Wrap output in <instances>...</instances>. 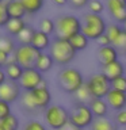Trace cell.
Segmentation results:
<instances>
[{
    "mask_svg": "<svg viewBox=\"0 0 126 130\" xmlns=\"http://www.w3.org/2000/svg\"><path fill=\"white\" fill-rule=\"evenodd\" d=\"M54 4H57V6H65V4L68 3V0H52Z\"/></svg>",
    "mask_w": 126,
    "mask_h": 130,
    "instance_id": "obj_43",
    "label": "cell"
},
{
    "mask_svg": "<svg viewBox=\"0 0 126 130\" xmlns=\"http://www.w3.org/2000/svg\"><path fill=\"white\" fill-rule=\"evenodd\" d=\"M22 95V88L16 81L7 80L4 84L0 85V100H4L7 103H14Z\"/></svg>",
    "mask_w": 126,
    "mask_h": 130,
    "instance_id": "obj_11",
    "label": "cell"
},
{
    "mask_svg": "<svg viewBox=\"0 0 126 130\" xmlns=\"http://www.w3.org/2000/svg\"><path fill=\"white\" fill-rule=\"evenodd\" d=\"M35 31L37 30L34 27L27 24V26L22 30V32H20V34L15 38V41L19 45H30L31 41H33V37H34V34H35Z\"/></svg>",
    "mask_w": 126,
    "mask_h": 130,
    "instance_id": "obj_24",
    "label": "cell"
},
{
    "mask_svg": "<svg viewBox=\"0 0 126 130\" xmlns=\"http://www.w3.org/2000/svg\"><path fill=\"white\" fill-rule=\"evenodd\" d=\"M52 93L49 88H35L34 91L24 92L22 96V106L27 111H38V110H46L50 106Z\"/></svg>",
    "mask_w": 126,
    "mask_h": 130,
    "instance_id": "obj_1",
    "label": "cell"
},
{
    "mask_svg": "<svg viewBox=\"0 0 126 130\" xmlns=\"http://www.w3.org/2000/svg\"><path fill=\"white\" fill-rule=\"evenodd\" d=\"M28 15H35L42 10L45 0H20Z\"/></svg>",
    "mask_w": 126,
    "mask_h": 130,
    "instance_id": "obj_25",
    "label": "cell"
},
{
    "mask_svg": "<svg viewBox=\"0 0 126 130\" xmlns=\"http://www.w3.org/2000/svg\"><path fill=\"white\" fill-rule=\"evenodd\" d=\"M125 57H126V54H125Z\"/></svg>",
    "mask_w": 126,
    "mask_h": 130,
    "instance_id": "obj_48",
    "label": "cell"
},
{
    "mask_svg": "<svg viewBox=\"0 0 126 130\" xmlns=\"http://www.w3.org/2000/svg\"><path fill=\"white\" fill-rule=\"evenodd\" d=\"M107 10L115 22L123 24L126 22V3L125 0H107Z\"/></svg>",
    "mask_w": 126,
    "mask_h": 130,
    "instance_id": "obj_12",
    "label": "cell"
},
{
    "mask_svg": "<svg viewBox=\"0 0 126 130\" xmlns=\"http://www.w3.org/2000/svg\"><path fill=\"white\" fill-rule=\"evenodd\" d=\"M42 52L37 50L31 45H18L14 54L16 57V64H19L23 69H33L35 68L37 60Z\"/></svg>",
    "mask_w": 126,
    "mask_h": 130,
    "instance_id": "obj_9",
    "label": "cell"
},
{
    "mask_svg": "<svg viewBox=\"0 0 126 130\" xmlns=\"http://www.w3.org/2000/svg\"><path fill=\"white\" fill-rule=\"evenodd\" d=\"M8 115H11V104L4 100H0V121Z\"/></svg>",
    "mask_w": 126,
    "mask_h": 130,
    "instance_id": "obj_36",
    "label": "cell"
},
{
    "mask_svg": "<svg viewBox=\"0 0 126 130\" xmlns=\"http://www.w3.org/2000/svg\"><path fill=\"white\" fill-rule=\"evenodd\" d=\"M7 10L11 19H23L24 15H27L26 8L20 0H10L7 2Z\"/></svg>",
    "mask_w": 126,
    "mask_h": 130,
    "instance_id": "obj_17",
    "label": "cell"
},
{
    "mask_svg": "<svg viewBox=\"0 0 126 130\" xmlns=\"http://www.w3.org/2000/svg\"><path fill=\"white\" fill-rule=\"evenodd\" d=\"M54 60L52 58V56L49 54V53H45L42 52L38 57V60H37V64H35V69L37 71H39L41 73H46L49 72L50 69L53 68V65H54Z\"/></svg>",
    "mask_w": 126,
    "mask_h": 130,
    "instance_id": "obj_19",
    "label": "cell"
},
{
    "mask_svg": "<svg viewBox=\"0 0 126 130\" xmlns=\"http://www.w3.org/2000/svg\"><path fill=\"white\" fill-rule=\"evenodd\" d=\"M108 107L114 111H121L126 107V92L118 91V89H110V92L106 96Z\"/></svg>",
    "mask_w": 126,
    "mask_h": 130,
    "instance_id": "obj_13",
    "label": "cell"
},
{
    "mask_svg": "<svg viewBox=\"0 0 126 130\" xmlns=\"http://www.w3.org/2000/svg\"><path fill=\"white\" fill-rule=\"evenodd\" d=\"M107 28V23L102 15L87 12L81 18V32L88 39H98L100 35H103Z\"/></svg>",
    "mask_w": 126,
    "mask_h": 130,
    "instance_id": "obj_4",
    "label": "cell"
},
{
    "mask_svg": "<svg viewBox=\"0 0 126 130\" xmlns=\"http://www.w3.org/2000/svg\"><path fill=\"white\" fill-rule=\"evenodd\" d=\"M22 130H48V129L39 121H28V122H26V125L23 126Z\"/></svg>",
    "mask_w": 126,
    "mask_h": 130,
    "instance_id": "obj_35",
    "label": "cell"
},
{
    "mask_svg": "<svg viewBox=\"0 0 126 130\" xmlns=\"http://www.w3.org/2000/svg\"><path fill=\"white\" fill-rule=\"evenodd\" d=\"M69 121L73 125H76L77 127L85 129V127H89L93 123L95 117H93V114H92L88 104L75 103L72 111L69 112Z\"/></svg>",
    "mask_w": 126,
    "mask_h": 130,
    "instance_id": "obj_8",
    "label": "cell"
},
{
    "mask_svg": "<svg viewBox=\"0 0 126 130\" xmlns=\"http://www.w3.org/2000/svg\"><path fill=\"white\" fill-rule=\"evenodd\" d=\"M68 41H69V43L72 45V47L75 49L76 52L84 50V49L88 46V42H89V39H88L81 31L77 32V34H75L73 37H71Z\"/></svg>",
    "mask_w": 126,
    "mask_h": 130,
    "instance_id": "obj_22",
    "label": "cell"
},
{
    "mask_svg": "<svg viewBox=\"0 0 126 130\" xmlns=\"http://www.w3.org/2000/svg\"><path fill=\"white\" fill-rule=\"evenodd\" d=\"M76 50L72 47L68 39H61V38H54L52 41V45L49 47V54L54 60L57 65H68L72 62L76 57Z\"/></svg>",
    "mask_w": 126,
    "mask_h": 130,
    "instance_id": "obj_3",
    "label": "cell"
},
{
    "mask_svg": "<svg viewBox=\"0 0 126 130\" xmlns=\"http://www.w3.org/2000/svg\"><path fill=\"white\" fill-rule=\"evenodd\" d=\"M4 72H6V76H7V80H11V81H16L19 83V80L22 79L23 76V72L24 69L20 67L19 64H8L6 68H4Z\"/></svg>",
    "mask_w": 126,
    "mask_h": 130,
    "instance_id": "obj_20",
    "label": "cell"
},
{
    "mask_svg": "<svg viewBox=\"0 0 126 130\" xmlns=\"http://www.w3.org/2000/svg\"><path fill=\"white\" fill-rule=\"evenodd\" d=\"M56 38L69 39L71 37L81 31V19L75 15H61L56 20Z\"/></svg>",
    "mask_w": 126,
    "mask_h": 130,
    "instance_id": "obj_5",
    "label": "cell"
},
{
    "mask_svg": "<svg viewBox=\"0 0 126 130\" xmlns=\"http://www.w3.org/2000/svg\"><path fill=\"white\" fill-rule=\"evenodd\" d=\"M31 46H34L37 50L39 52H45L46 49L50 47L52 45V41H50V35L45 34V32L37 30L34 37H33V41H31Z\"/></svg>",
    "mask_w": 126,
    "mask_h": 130,
    "instance_id": "obj_16",
    "label": "cell"
},
{
    "mask_svg": "<svg viewBox=\"0 0 126 130\" xmlns=\"http://www.w3.org/2000/svg\"><path fill=\"white\" fill-rule=\"evenodd\" d=\"M113 46L117 49L119 53L126 54V30L123 28V31L121 32V35L113 42Z\"/></svg>",
    "mask_w": 126,
    "mask_h": 130,
    "instance_id": "obj_31",
    "label": "cell"
},
{
    "mask_svg": "<svg viewBox=\"0 0 126 130\" xmlns=\"http://www.w3.org/2000/svg\"><path fill=\"white\" fill-rule=\"evenodd\" d=\"M115 123L118 126H126V110H121V111H117L115 117Z\"/></svg>",
    "mask_w": 126,
    "mask_h": 130,
    "instance_id": "obj_37",
    "label": "cell"
},
{
    "mask_svg": "<svg viewBox=\"0 0 126 130\" xmlns=\"http://www.w3.org/2000/svg\"><path fill=\"white\" fill-rule=\"evenodd\" d=\"M88 8H89V12H92V14L102 15V12L104 11V4L99 2V0H89Z\"/></svg>",
    "mask_w": 126,
    "mask_h": 130,
    "instance_id": "obj_33",
    "label": "cell"
},
{
    "mask_svg": "<svg viewBox=\"0 0 126 130\" xmlns=\"http://www.w3.org/2000/svg\"><path fill=\"white\" fill-rule=\"evenodd\" d=\"M3 2H4V0H0V3H3Z\"/></svg>",
    "mask_w": 126,
    "mask_h": 130,
    "instance_id": "obj_46",
    "label": "cell"
},
{
    "mask_svg": "<svg viewBox=\"0 0 126 130\" xmlns=\"http://www.w3.org/2000/svg\"><path fill=\"white\" fill-rule=\"evenodd\" d=\"M125 72H126V68L119 60L102 67V73H104V75L110 79V81L115 80L121 76H125Z\"/></svg>",
    "mask_w": 126,
    "mask_h": 130,
    "instance_id": "obj_15",
    "label": "cell"
},
{
    "mask_svg": "<svg viewBox=\"0 0 126 130\" xmlns=\"http://www.w3.org/2000/svg\"><path fill=\"white\" fill-rule=\"evenodd\" d=\"M85 84L93 99H106L107 93L111 89V81L104 73H93L85 81Z\"/></svg>",
    "mask_w": 126,
    "mask_h": 130,
    "instance_id": "obj_7",
    "label": "cell"
},
{
    "mask_svg": "<svg viewBox=\"0 0 126 130\" xmlns=\"http://www.w3.org/2000/svg\"><path fill=\"white\" fill-rule=\"evenodd\" d=\"M39 31L45 32L48 35H52L56 32V22L50 18H42L39 20Z\"/></svg>",
    "mask_w": 126,
    "mask_h": 130,
    "instance_id": "obj_28",
    "label": "cell"
},
{
    "mask_svg": "<svg viewBox=\"0 0 126 130\" xmlns=\"http://www.w3.org/2000/svg\"><path fill=\"white\" fill-rule=\"evenodd\" d=\"M8 56L10 54H7L6 52H3V50H0V68H6L7 67V64H8Z\"/></svg>",
    "mask_w": 126,
    "mask_h": 130,
    "instance_id": "obj_40",
    "label": "cell"
},
{
    "mask_svg": "<svg viewBox=\"0 0 126 130\" xmlns=\"http://www.w3.org/2000/svg\"><path fill=\"white\" fill-rule=\"evenodd\" d=\"M91 130H118V125L107 118H95Z\"/></svg>",
    "mask_w": 126,
    "mask_h": 130,
    "instance_id": "obj_23",
    "label": "cell"
},
{
    "mask_svg": "<svg viewBox=\"0 0 126 130\" xmlns=\"http://www.w3.org/2000/svg\"><path fill=\"white\" fill-rule=\"evenodd\" d=\"M0 125L4 130H18L19 129V119L16 118V115L11 114V115L6 117L4 119L0 121Z\"/></svg>",
    "mask_w": 126,
    "mask_h": 130,
    "instance_id": "obj_29",
    "label": "cell"
},
{
    "mask_svg": "<svg viewBox=\"0 0 126 130\" xmlns=\"http://www.w3.org/2000/svg\"><path fill=\"white\" fill-rule=\"evenodd\" d=\"M43 117L46 125L53 130H60L69 122V111L60 104H50L45 110Z\"/></svg>",
    "mask_w": 126,
    "mask_h": 130,
    "instance_id": "obj_6",
    "label": "cell"
},
{
    "mask_svg": "<svg viewBox=\"0 0 126 130\" xmlns=\"http://www.w3.org/2000/svg\"><path fill=\"white\" fill-rule=\"evenodd\" d=\"M88 106L95 118H106V115L108 112V108H110L106 99H92Z\"/></svg>",
    "mask_w": 126,
    "mask_h": 130,
    "instance_id": "obj_18",
    "label": "cell"
},
{
    "mask_svg": "<svg viewBox=\"0 0 126 130\" xmlns=\"http://www.w3.org/2000/svg\"><path fill=\"white\" fill-rule=\"evenodd\" d=\"M98 41V43H99V47H103V46H110V45H113V42H111V39L108 38V35L104 34L103 35H100L99 38L96 39Z\"/></svg>",
    "mask_w": 126,
    "mask_h": 130,
    "instance_id": "obj_38",
    "label": "cell"
},
{
    "mask_svg": "<svg viewBox=\"0 0 126 130\" xmlns=\"http://www.w3.org/2000/svg\"><path fill=\"white\" fill-rule=\"evenodd\" d=\"M118 56H119V52H118L113 45L99 47L96 52V58H98V61H99V64L102 67H103V65H107V64H111L114 61H118Z\"/></svg>",
    "mask_w": 126,
    "mask_h": 130,
    "instance_id": "obj_14",
    "label": "cell"
},
{
    "mask_svg": "<svg viewBox=\"0 0 126 130\" xmlns=\"http://www.w3.org/2000/svg\"><path fill=\"white\" fill-rule=\"evenodd\" d=\"M0 130H4V129H3V127H2V125H0Z\"/></svg>",
    "mask_w": 126,
    "mask_h": 130,
    "instance_id": "obj_45",
    "label": "cell"
},
{
    "mask_svg": "<svg viewBox=\"0 0 126 130\" xmlns=\"http://www.w3.org/2000/svg\"><path fill=\"white\" fill-rule=\"evenodd\" d=\"M16 46V41L12 39L11 37L8 35H0V50L6 52L7 54H11V53L15 52Z\"/></svg>",
    "mask_w": 126,
    "mask_h": 130,
    "instance_id": "obj_27",
    "label": "cell"
},
{
    "mask_svg": "<svg viewBox=\"0 0 126 130\" xmlns=\"http://www.w3.org/2000/svg\"><path fill=\"white\" fill-rule=\"evenodd\" d=\"M73 96H75L76 103H81V104H89V102L93 99L88 87H87V84H84L79 91H76L73 93Z\"/></svg>",
    "mask_w": 126,
    "mask_h": 130,
    "instance_id": "obj_26",
    "label": "cell"
},
{
    "mask_svg": "<svg viewBox=\"0 0 126 130\" xmlns=\"http://www.w3.org/2000/svg\"><path fill=\"white\" fill-rule=\"evenodd\" d=\"M57 81H58V87L64 92L72 93V95L85 84L81 72L79 69L71 67H64L61 69L58 72V76H57Z\"/></svg>",
    "mask_w": 126,
    "mask_h": 130,
    "instance_id": "obj_2",
    "label": "cell"
},
{
    "mask_svg": "<svg viewBox=\"0 0 126 130\" xmlns=\"http://www.w3.org/2000/svg\"><path fill=\"white\" fill-rule=\"evenodd\" d=\"M43 79H45L43 73L37 71L35 68L24 69L22 79L19 80V85L22 89H24V92H30V91H34L35 88H38Z\"/></svg>",
    "mask_w": 126,
    "mask_h": 130,
    "instance_id": "obj_10",
    "label": "cell"
},
{
    "mask_svg": "<svg viewBox=\"0 0 126 130\" xmlns=\"http://www.w3.org/2000/svg\"><path fill=\"white\" fill-rule=\"evenodd\" d=\"M60 130H83V129H80V127H77V126H76V125H73V123H72V122H71V121H69V122H68V123H67V125H64V126H62V127H61Z\"/></svg>",
    "mask_w": 126,
    "mask_h": 130,
    "instance_id": "obj_41",
    "label": "cell"
},
{
    "mask_svg": "<svg viewBox=\"0 0 126 130\" xmlns=\"http://www.w3.org/2000/svg\"><path fill=\"white\" fill-rule=\"evenodd\" d=\"M26 26L27 24L24 22V19H10V22H8L7 26H6V30L8 32V35L16 38Z\"/></svg>",
    "mask_w": 126,
    "mask_h": 130,
    "instance_id": "obj_21",
    "label": "cell"
},
{
    "mask_svg": "<svg viewBox=\"0 0 126 130\" xmlns=\"http://www.w3.org/2000/svg\"><path fill=\"white\" fill-rule=\"evenodd\" d=\"M68 3L71 4L73 8H83L85 6H88L89 0H68Z\"/></svg>",
    "mask_w": 126,
    "mask_h": 130,
    "instance_id": "obj_39",
    "label": "cell"
},
{
    "mask_svg": "<svg viewBox=\"0 0 126 130\" xmlns=\"http://www.w3.org/2000/svg\"><path fill=\"white\" fill-rule=\"evenodd\" d=\"M7 81V76H6V72H4L3 68H0V85L4 84Z\"/></svg>",
    "mask_w": 126,
    "mask_h": 130,
    "instance_id": "obj_42",
    "label": "cell"
},
{
    "mask_svg": "<svg viewBox=\"0 0 126 130\" xmlns=\"http://www.w3.org/2000/svg\"><path fill=\"white\" fill-rule=\"evenodd\" d=\"M10 14L7 10V2L0 3V27H6L7 23L10 22Z\"/></svg>",
    "mask_w": 126,
    "mask_h": 130,
    "instance_id": "obj_32",
    "label": "cell"
},
{
    "mask_svg": "<svg viewBox=\"0 0 126 130\" xmlns=\"http://www.w3.org/2000/svg\"><path fill=\"white\" fill-rule=\"evenodd\" d=\"M111 88L113 89H118V91L126 92V76H121L118 79L111 81Z\"/></svg>",
    "mask_w": 126,
    "mask_h": 130,
    "instance_id": "obj_34",
    "label": "cell"
},
{
    "mask_svg": "<svg viewBox=\"0 0 126 130\" xmlns=\"http://www.w3.org/2000/svg\"><path fill=\"white\" fill-rule=\"evenodd\" d=\"M123 28H125V30H126V22L123 23Z\"/></svg>",
    "mask_w": 126,
    "mask_h": 130,
    "instance_id": "obj_44",
    "label": "cell"
},
{
    "mask_svg": "<svg viewBox=\"0 0 126 130\" xmlns=\"http://www.w3.org/2000/svg\"><path fill=\"white\" fill-rule=\"evenodd\" d=\"M123 31V27L119 26L118 23H111L107 24V28H106V34L108 35V38L111 39V42H114L118 37L121 35V32Z\"/></svg>",
    "mask_w": 126,
    "mask_h": 130,
    "instance_id": "obj_30",
    "label": "cell"
},
{
    "mask_svg": "<svg viewBox=\"0 0 126 130\" xmlns=\"http://www.w3.org/2000/svg\"><path fill=\"white\" fill-rule=\"evenodd\" d=\"M125 3H126V0H125Z\"/></svg>",
    "mask_w": 126,
    "mask_h": 130,
    "instance_id": "obj_47",
    "label": "cell"
}]
</instances>
